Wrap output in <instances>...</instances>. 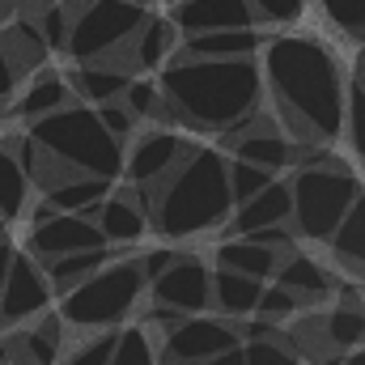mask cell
Listing matches in <instances>:
<instances>
[{
	"instance_id": "836d02e7",
	"label": "cell",
	"mask_w": 365,
	"mask_h": 365,
	"mask_svg": "<svg viewBox=\"0 0 365 365\" xmlns=\"http://www.w3.org/2000/svg\"><path fill=\"white\" fill-rule=\"evenodd\" d=\"M73 4L68 0H43V9L34 13V21H38V30H43V38H47V47L51 51H64V43H68V30H73Z\"/></svg>"
},
{
	"instance_id": "3957f363",
	"label": "cell",
	"mask_w": 365,
	"mask_h": 365,
	"mask_svg": "<svg viewBox=\"0 0 365 365\" xmlns=\"http://www.w3.org/2000/svg\"><path fill=\"white\" fill-rule=\"evenodd\" d=\"M234 212L225 153L195 145L162 182H153V225L166 238H200L217 225H225Z\"/></svg>"
},
{
	"instance_id": "7dc6e473",
	"label": "cell",
	"mask_w": 365,
	"mask_h": 365,
	"mask_svg": "<svg viewBox=\"0 0 365 365\" xmlns=\"http://www.w3.org/2000/svg\"><path fill=\"white\" fill-rule=\"evenodd\" d=\"M340 365H365V349L357 344V349H349L344 357H340Z\"/></svg>"
},
{
	"instance_id": "ba28073f",
	"label": "cell",
	"mask_w": 365,
	"mask_h": 365,
	"mask_svg": "<svg viewBox=\"0 0 365 365\" xmlns=\"http://www.w3.org/2000/svg\"><path fill=\"white\" fill-rule=\"evenodd\" d=\"M90 247H106L98 221L86 212H56L47 204L34 208V234H30V255L38 264H51L68 251H90Z\"/></svg>"
},
{
	"instance_id": "d6a6232c",
	"label": "cell",
	"mask_w": 365,
	"mask_h": 365,
	"mask_svg": "<svg viewBox=\"0 0 365 365\" xmlns=\"http://www.w3.org/2000/svg\"><path fill=\"white\" fill-rule=\"evenodd\" d=\"M119 102L132 110V119H170L166 115V98H162V86L158 81H128V90L119 93Z\"/></svg>"
},
{
	"instance_id": "7c38bea8",
	"label": "cell",
	"mask_w": 365,
	"mask_h": 365,
	"mask_svg": "<svg viewBox=\"0 0 365 365\" xmlns=\"http://www.w3.org/2000/svg\"><path fill=\"white\" fill-rule=\"evenodd\" d=\"M149 284H153V302L175 306L182 314H200L212 306V268L195 255H175Z\"/></svg>"
},
{
	"instance_id": "cb8c5ba5",
	"label": "cell",
	"mask_w": 365,
	"mask_h": 365,
	"mask_svg": "<svg viewBox=\"0 0 365 365\" xmlns=\"http://www.w3.org/2000/svg\"><path fill=\"white\" fill-rule=\"evenodd\" d=\"M102 200H106V179H98V175H68V179H60L56 187L43 191V204L56 208V212H86V217H93V208Z\"/></svg>"
},
{
	"instance_id": "277c9868",
	"label": "cell",
	"mask_w": 365,
	"mask_h": 365,
	"mask_svg": "<svg viewBox=\"0 0 365 365\" xmlns=\"http://www.w3.org/2000/svg\"><path fill=\"white\" fill-rule=\"evenodd\" d=\"M68 175H98V179H119L123 175V140L110 136L98 119V106L86 102H64L26 128Z\"/></svg>"
},
{
	"instance_id": "4316f807",
	"label": "cell",
	"mask_w": 365,
	"mask_h": 365,
	"mask_svg": "<svg viewBox=\"0 0 365 365\" xmlns=\"http://www.w3.org/2000/svg\"><path fill=\"white\" fill-rule=\"evenodd\" d=\"M331 251H336V259L344 264V268H353V272H365V191L353 200V208L340 217V225L331 230Z\"/></svg>"
},
{
	"instance_id": "ab89813d",
	"label": "cell",
	"mask_w": 365,
	"mask_h": 365,
	"mask_svg": "<svg viewBox=\"0 0 365 365\" xmlns=\"http://www.w3.org/2000/svg\"><path fill=\"white\" fill-rule=\"evenodd\" d=\"M302 302L284 289V284H264V293H259V306H255V314H264V319H289L293 310H297Z\"/></svg>"
},
{
	"instance_id": "44dd1931",
	"label": "cell",
	"mask_w": 365,
	"mask_h": 365,
	"mask_svg": "<svg viewBox=\"0 0 365 365\" xmlns=\"http://www.w3.org/2000/svg\"><path fill=\"white\" fill-rule=\"evenodd\" d=\"M179 43H182V34L170 17H145L140 30L132 34V64L145 68V73H158L179 51Z\"/></svg>"
},
{
	"instance_id": "1f68e13d",
	"label": "cell",
	"mask_w": 365,
	"mask_h": 365,
	"mask_svg": "<svg viewBox=\"0 0 365 365\" xmlns=\"http://www.w3.org/2000/svg\"><path fill=\"white\" fill-rule=\"evenodd\" d=\"M106 365H158V349H153L149 331L145 327H123L115 336V349H110Z\"/></svg>"
},
{
	"instance_id": "2e32d148",
	"label": "cell",
	"mask_w": 365,
	"mask_h": 365,
	"mask_svg": "<svg viewBox=\"0 0 365 365\" xmlns=\"http://www.w3.org/2000/svg\"><path fill=\"white\" fill-rule=\"evenodd\" d=\"M132 60H115V56H102V60H86V64H77L73 73H68V86L73 93H81V102H110V98H119V93L128 90V81H132Z\"/></svg>"
},
{
	"instance_id": "e575fe53",
	"label": "cell",
	"mask_w": 365,
	"mask_h": 365,
	"mask_svg": "<svg viewBox=\"0 0 365 365\" xmlns=\"http://www.w3.org/2000/svg\"><path fill=\"white\" fill-rule=\"evenodd\" d=\"M225 175H230V195H234V204H242L247 195H255L259 187H268V182L276 179L272 170H264V166H255V162H242V158L225 162Z\"/></svg>"
},
{
	"instance_id": "4fadbf2b",
	"label": "cell",
	"mask_w": 365,
	"mask_h": 365,
	"mask_svg": "<svg viewBox=\"0 0 365 365\" xmlns=\"http://www.w3.org/2000/svg\"><path fill=\"white\" fill-rule=\"evenodd\" d=\"M93 221H98V230H102L106 247H110V242H115V247L140 242V238H145V230H149V208H145V200H140V187L132 182L128 191L106 195V200L93 208Z\"/></svg>"
},
{
	"instance_id": "9a60e30c",
	"label": "cell",
	"mask_w": 365,
	"mask_h": 365,
	"mask_svg": "<svg viewBox=\"0 0 365 365\" xmlns=\"http://www.w3.org/2000/svg\"><path fill=\"white\" fill-rule=\"evenodd\" d=\"M170 21L179 34H200V30H225V26H255L251 0H175Z\"/></svg>"
},
{
	"instance_id": "ffe728a7",
	"label": "cell",
	"mask_w": 365,
	"mask_h": 365,
	"mask_svg": "<svg viewBox=\"0 0 365 365\" xmlns=\"http://www.w3.org/2000/svg\"><path fill=\"white\" fill-rule=\"evenodd\" d=\"M4 30H0V51L17 64V73H34L43 60H47V38H43V30H38V21L30 17V13H17V17H9V21H0Z\"/></svg>"
},
{
	"instance_id": "816d5d0a",
	"label": "cell",
	"mask_w": 365,
	"mask_h": 365,
	"mask_svg": "<svg viewBox=\"0 0 365 365\" xmlns=\"http://www.w3.org/2000/svg\"><path fill=\"white\" fill-rule=\"evenodd\" d=\"M361 68H365V60H361Z\"/></svg>"
},
{
	"instance_id": "8fae6325",
	"label": "cell",
	"mask_w": 365,
	"mask_h": 365,
	"mask_svg": "<svg viewBox=\"0 0 365 365\" xmlns=\"http://www.w3.org/2000/svg\"><path fill=\"white\" fill-rule=\"evenodd\" d=\"M242 336L234 323L225 319H208L204 310L200 314H182V323H175L166 331V365H195L208 361L225 349H238Z\"/></svg>"
},
{
	"instance_id": "f6af8a7d",
	"label": "cell",
	"mask_w": 365,
	"mask_h": 365,
	"mask_svg": "<svg viewBox=\"0 0 365 365\" xmlns=\"http://www.w3.org/2000/svg\"><path fill=\"white\" fill-rule=\"evenodd\" d=\"M9 264H13V242L0 238V293H4V280H9Z\"/></svg>"
},
{
	"instance_id": "5bb4252c",
	"label": "cell",
	"mask_w": 365,
	"mask_h": 365,
	"mask_svg": "<svg viewBox=\"0 0 365 365\" xmlns=\"http://www.w3.org/2000/svg\"><path fill=\"white\" fill-rule=\"evenodd\" d=\"M234 158H242V162H255V166H264V170H284V166H293L297 162V145L289 140V136H280L276 132L272 119H264V110L251 119V128L247 132H238L234 136Z\"/></svg>"
},
{
	"instance_id": "f35d334b",
	"label": "cell",
	"mask_w": 365,
	"mask_h": 365,
	"mask_svg": "<svg viewBox=\"0 0 365 365\" xmlns=\"http://www.w3.org/2000/svg\"><path fill=\"white\" fill-rule=\"evenodd\" d=\"M323 13L353 38H365V0H319Z\"/></svg>"
},
{
	"instance_id": "9c48e42d",
	"label": "cell",
	"mask_w": 365,
	"mask_h": 365,
	"mask_svg": "<svg viewBox=\"0 0 365 365\" xmlns=\"http://www.w3.org/2000/svg\"><path fill=\"white\" fill-rule=\"evenodd\" d=\"M51 297H56V289H51L47 268L30 251H13L9 280H4V293H0V323L4 327H21L34 314H43L51 306Z\"/></svg>"
},
{
	"instance_id": "b9f144b4",
	"label": "cell",
	"mask_w": 365,
	"mask_h": 365,
	"mask_svg": "<svg viewBox=\"0 0 365 365\" xmlns=\"http://www.w3.org/2000/svg\"><path fill=\"white\" fill-rule=\"evenodd\" d=\"M170 259H175V251H170V247H153V251H140V259H136V264H140L145 280H153V276L162 272Z\"/></svg>"
},
{
	"instance_id": "52a82bcc",
	"label": "cell",
	"mask_w": 365,
	"mask_h": 365,
	"mask_svg": "<svg viewBox=\"0 0 365 365\" xmlns=\"http://www.w3.org/2000/svg\"><path fill=\"white\" fill-rule=\"evenodd\" d=\"M145 17H149V9L128 4V0H86L73 13V30H68L64 51L73 56V64L115 56L132 43V34L140 30Z\"/></svg>"
},
{
	"instance_id": "d590c367",
	"label": "cell",
	"mask_w": 365,
	"mask_h": 365,
	"mask_svg": "<svg viewBox=\"0 0 365 365\" xmlns=\"http://www.w3.org/2000/svg\"><path fill=\"white\" fill-rule=\"evenodd\" d=\"M242 365H302V361L280 336H264V340H242Z\"/></svg>"
},
{
	"instance_id": "bcb514c9",
	"label": "cell",
	"mask_w": 365,
	"mask_h": 365,
	"mask_svg": "<svg viewBox=\"0 0 365 365\" xmlns=\"http://www.w3.org/2000/svg\"><path fill=\"white\" fill-rule=\"evenodd\" d=\"M340 306H357V310H365V302H361V289H353V284H344V289H340Z\"/></svg>"
},
{
	"instance_id": "484cf974",
	"label": "cell",
	"mask_w": 365,
	"mask_h": 365,
	"mask_svg": "<svg viewBox=\"0 0 365 365\" xmlns=\"http://www.w3.org/2000/svg\"><path fill=\"white\" fill-rule=\"evenodd\" d=\"M280 255H284V251L264 247V242H255V238H247V234H238V238H230V242L217 247V259H221L225 268H238V272L259 276V280H272Z\"/></svg>"
},
{
	"instance_id": "f1b7e54d",
	"label": "cell",
	"mask_w": 365,
	"mask_h": 365,
	"mask_svg": "<svg viewBox=\"0 0 365 365\" xmlns=\"http://www.w3.org/2000/svg\"><path fill=\"white\" fill-rule=\"evenodd\" d=\"M102 264H106V247H90V251H68V255H60V259H51V264H43V268L51 276V289L64 293V289L81 284L90 272H98Z\"/></svg>"
},
{
	"instance_id": "8d00e7d4",
	"label": "cell",
	"mask_w": 365,
	"mask_h": 365,
	"mask_svg": "<svg viewBox=\"0 0 365 365\" xmlns=\"http://www.w3.org/2000/svg\"><path fill=\"white\" fill-rule=\"evenodd\" d=\"M115 336H119L115 327H102L93 340H81L77 349H68L56 365H106L110 361V349H115Z\"/></svg>"
},
{
	"instance_id": "f546056e",
	"label": "cell",
	"mask_w": 365,
	"mask_h": 365,
	"mask_svg": "<svg viewBox=\"0 0 365 365\" xmlns=\"http://www.w3.org/2000/svg\"><path fill=\"white\" fill-rule=\"evenodd\" d=\"M323 336H327V344L340 349V353L365 344V310H357V306H336V310L323 319Z\"/></svg>"
},
{
	"instance_id": "8992f818",
	"label": "cell",
	"mask_w": 365,
	"mask_h": 365,
	"mask_svg": "<svg viewBox=\"0 0 365 365\" xmlns=\"http://www.w3.org/2000/svg\"><path fill=\"white\" fill-rule=\"evenodd\" d=\"M289 195H293V212H289L293 234L310 238V242H327L331 230L340 225V217L361 195V179L349 175V170H340L336 162H327V166H302L289 179Z\"/></svg>"
},
{
	"instance_id": "5b68a950",
	"label": "cell",
	"mask_w": 365,
	"mask_h": 365,
	"mask_svg": "<svg viewBox=\"0 0 365 365\" xmlns=\"http://www.w3.org/2000/svg\"><path fill=\"white\" fill-rule=\"evenodd\" d=\"M145 272H140V264L136 259H106L98 272H90L81 284H73V289H64L60 293V319L64 323H73L77 331H102V327H119L132 310H136V302H140V293H145Z\"/></svg>"
},
{
	"instance_id": "ac0fdd59",
	"label": "cell",
	"mask_w": 365,
	"mask_h": 365,
	"mask_svg": "<svg viewBox=\"0 0 365 365\" xmlns=\"http://www.w3.org/2000/svg\"><path fill=\"white\" fill-rule=\"evenodd\" d=\"M17 365H56L64 357V319L60 314H34V323L13 340V353Z\"/></svg>"
},
{
	"instance_id": "74e56055",
	"label": "cell",
	"mask_w": 365,
	"mask_h": 365,
	"mask_svg": "<svg viewBox=\"0 0 365 365\" xmlns=\"http://www.w3.org/2000/svg\"><path fill=\"white\" fill-rule=\"evenodd\" d=\"M251 13H255V21L284 30V26H297L302 21L306 0H251Z\"/></svg>"
},
{
	"instance_id": "f907efd6",
	"label": "cell",
	"mask_w": 365,
	"mask_h": 365,
	"mask_svg": "<svg viewBox=\"0 0 365 365\" xmlns=\"http://www.w3.org/2000/svg\"><path fill=\"white\" fill-rule=\"evenodd\" d=\"M0 365H9V357H4V353H0Z\"/></svg>"
},
{
	"instance_id": "603a6c76",
	"label": "cell",
	"mask_w": 365,
	"mask_h": 365,
	"mask_svg": "<svg viewBox=\"0 0 365 365\" xmlns=\"http://www.w3.org/2000/svg\"><path fill=\"white\" fill-rule=\"evenodd\" d=\"M259 293H264V280L259 276H247L238 268H217L212 272V306L230 319H242V314H255L259 306Z\"/></svg>"
},
{
	"instance_id": "83f0119b",
	"label": "cell",
	"mask_w": 365,
	"mask_h": 365,
	"mask_svg": "<svg viewBox=\"0 0 365 365\" xmlns=\"http://www.w3.org/2000/svg\"><path fill=\"white\" fill-rule=\"evenodd\" d=\"M30 175L21 170L17 153L9 140H0V217L4 221H17L26 208H30Z\"/></svg>"
},
{
	"instance_id": "7a4b0ae2",
	"label": "cell",
	"mask_w": 365,
	"mask_h": 365,
	"mask_svg": "<svg viewBox=\"0 0 365 365\" xmlns=\"http://www.w3.org/2000/svg\"><path fill=\"white\" fill-rule=\"evenodd\" d=\"M162 98L166 115L200 132H230L264 106V73L255 56L238 60H200L175 51L162 64Z\"/></svg>"
},
{
	"instance_id": "d6986e66",
	"label": "cell",
	"mask_w": 365,
	"mask_h": 365,
	"mask_svg": "<svg viewBox=\"0 0 365 365\" xmlns=\"http://www.w3.org/2000/svg\"><path fill=\"white\" fill-rule=\"evenodd\" d=\"M293 212V195H289V182L272 179L268 187H259L255 195H247L242 204H234L230 221H234V234H251L259 225H276V221H289Z\"/></svg>"
},
{
	"instance_id": "30bf717a",
	"label": "cell",
	"mask_w": 365,
	"mask_h": 365,
	"mask_svg": "<svg viewBox=\"0 0 365 365\" xmlns=\"http://www.w3.org/2000/svg\"><path fill=\"white\" fill-rule=\"evenodd\" d=\"M191 149H195V145H191L187 136H179V132H170V128H149V132L123 140V175L136 182V187H153V182L166 179Z\"/></svg>"
},
{
	"instance_id": "e0dca14e",
	"label": "cell",
	"mask_w": 365,
	"mask_h": 365,
	"mask_svg": "<svg viewBox=\"0 0 365 365\" xmlns=\"http://www.w3.org/2000/svg\"><path fill=\"white\" fill-rule=\"evenodd\" d=\"M259 47H264V34L255 26L200 30V34H182L179 43L182 56H200V60H238V56H255Z\"/></svg>"
},
{
	"instance_id": "681fc988",
	"label": "cell",
	"mask_w": 365,
	"mask_h": 365,
	"mask_svg": "<svg viewBox=\"0 0 365 365\" xmlns=\"http://www.w3.org/2000/svg\"><path fill=\"white\" fill-rule=\"evenodd\" d=\"M0 238H4V217H0Z\"/></svg>"
},
{
	"instance_id": "6da1fadb",
	"label": "cell",
	"mask_w": 365,
	"mask_h": 365,
	"mask_svg": "<svg viewBox=\"0 0 365 365\" xmlns=\"http://www.w3.org/2000/svg\"><path fill=\"white\" fill-rule=\"evenodd\" d=\"M264 90L276 102V119L289 123L297 140L331 145L344 128V68L323 38L276 34L264 43Z\"/></svg>"
},
{
	"instance_id": "7bdbcfd3",
	"label": "cell",
	"mask_w": 365,
	"mask_h": 365,
	"mask_svg": "<svg viewBox=\"0 0 365 365\" xmlns=\"http://www.w3.org/2000/svg\"><path fill=\"white\" fill-rule=\"evenodd\" d=\"M17 81H21V73H17V64L0 51V102H9L13 90H17Z\"/></svg>"
},
{
	"instance_id": "7402d4cb",
	"label": "cell",
	"mask_w": 365,
	"mask_h": 365,
	"mask_svg": "<svg viewBox=\"0 0 365 365\" xmlns=\"http://www.w3.org/2000/svg\"><path fill=\"white\" fill-rule=\"evenodd\" d=\"M272 280L284 284L297 302H319V297H327V289H331V276L323 272V264H319L314 255H306V251H284L280 264H276V272H272Z\"/></svg>"
},
{
	"instance_id": "ee69618b",
	"label": "cell",
	"mask_w": 365,
	"mask_h": 365,
	"mask_svg": "<svg viewBox=\"0 0 365 365\" xmlns=\"http://www.w3.org/2000/svg\"><path fill=\"white\" fill-rule=\"evenodd\" d=\"M195 365H242V344L238 349H225V353H217L208 361H195Z\"/></svg>"
},
{
	"instance_id": "d4e9b609",
	"label": "cell",
	"mask_w": 365,
	"mask_h": 365,
	"mask_svg": "<svg viewBox=\"0 0 365 365\" xmlns=\"http://www.w3.org/2000/svg\"><path fill=\"white\" fill-rule=\"evenodd\" d=\"M64 102H73V86H68V77L64 73H56V68H34V77L26 81V90L17 98V110L26 115V119H38V115H47V110H56V106H64Z\"/></svg>"
},
{
	"instance_id": "60d3db41",
	"label": "cell",
	"mask_w": 365,
	"mask_h": 365,
	"mask_svg": "<svg viewBox=\"0 0 365 365\" xmlns=\"http://www.w3.org/2000/svg\"><path fill=\"white\" fill-rule=\"evenodd\" d=\"M98 119H102V128H106L110 136H119V140H128V136H132V128H136L132 110H128L119 98H110V102H98Z\"/></svg>"
},
{
	"instance_id": "c3c4849f",
	"label": "cell",
	"mask_w": 365,
	"mask_h": 365,
	"mask_svg": "<svg viewBox=\"0 0 365 365\" xmlns=\"http://www.w3.org/2000/svg\"><path fill=\"white\" fill-rule=\"evenodd\" d=\"M128 4H140V9H153L158 0H128Z\"/></svg>"
},
{
	"instance_id": "4dcf8cb0",
	"label": "cell",
	"mask_w": 365,
	"mask_h": 365,
	"mask_svg": "<svg viewBox=\"0 0 365 365\" xmlns=\"http://www.w3.org/2000/svg\"><path fill=\"white\" fill-rule=\"evenodd\" d=\"M340 136L349 140V149L357 158H365V68L344 90V128H340Z\"/></svg>"
}]
</instances>
